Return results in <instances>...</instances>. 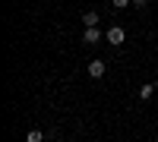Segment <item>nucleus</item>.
Wrapping results in <instances>:
<instances>
[{
  "instance_id": "nucleus-4",
  "label": "nucleus",
  "mask_w": 158,
  "mask_h": 142,
  "mask_svg": "<svg viewBox=\"0 0 158 142\" xmlns=\"http://www.w3.org/2000/svg\"><path fill=\"white\" fill-rule=\"evenodd\" d=\"M82 25H85V29H98V13H95V10H89L85 16H82Z\"/></svg>"
},
{
  "instance_id": "nucleus-8",
  "label": "nucleus",
  "mask_w": 158,
  "mask_h": 142,
  "mask_svg": "<svg viewBox=\"0 0 158 142\" xmlns=\"http://www.w3.org/2000/svg\"><path fill=\"white\" fill-rule=\"evenodd\" d=\"M133 6H136V10H146V6H149V0H133Z\"/></svg>"
},
{
  "instance_id": "nucleus-2",
  "label": "nucleus",
  "mask_w": 158,
  "mask_h": 142,
  "mask_svg": "<svg viewBox=\"0 0 158 142\" xmlns=\"http://www.w3.org/2000/svg\"><path fill=\"white\" fill-rule=\"evenodd\" d=\"M104 70H108V67H104V60H92L89 63V76H92V79H101V76H104Z\"/></svg>"
},
{
  "instance_id": "nucleus-1",
  "label": "nucleus",
  "mask_w": 158,
  "mask_h": 142,
  "mask_svg": "<svg viewBox=\"0 0 158 142\" xmlns=\"http://www.w3.org/2000/svg\"><path fill=\"white\" fill-rule=\"evenodd\" d=\"M104 38H108V44H114V47H120V44L127 41V32H123V25H111V29L104 32Z\"/></svg>"
},
{
  "instance_id": "nucleus-5",
  "label": "nucleus",
  "mask_w": 158,
  "mask_h": 142,
  "mask_svg": "<svg viewBox=\"0 0 158 142\" xmlns=\"http://www.w3.org/2000/svg\"><path fill=\"white\" fill-rule=\"evenodd\" d=\"M98 38H101L98 29H85V32H82V41H85V44H98Z\"/></svg>"
},
{
  "instance_id": "nucleus-3",
  "label": "nucleus",
  "mask_w": 158,
  "mask_h": 142,
  "mask_svg": "<svg viewBox=\"0 0 158 142\" xmlns=\"http://www.w3.org/2000/svg\"><path fill=\"white\" fill-rule=\"evenodd\" d=\"M155 88H158V82H146V85L139 88V101H149V98L155 95Z\"/></svg>"
},
{
  "instance_id": "nucleus-7",
  "label": "nucleus",
  "mask_w": 158,
  "mask_h": 142,
  "mask_svg": "<svg viewBox=\"0 0 158 142\" xmlns=\"http://www.w3.org/2000/svg\"><path fill=\"white\" fill-rule=\"evenodd\" d=\"M111 6L114 10H127V6H133V0H111Z\"/></svg>"
},
{
  "instance_id": "nucleus-6",
  "label": "nucleus",
  "mask_w": 158,
  "mask_h": 142,
  "mask_svg": "<svg viewBox=\"0 0 158 142\" xmlns=\"http://www.w3.org/2000/svg\"><path fill=\"white\" fill-rule=\"evenodd\" d=\"M25 142H44V130H38V126L29 130V133H25Z\"/></svg>"
}]
</instances>
